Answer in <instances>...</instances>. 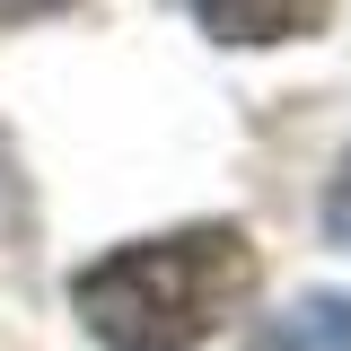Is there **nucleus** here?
I'll return each instance as SVG.
<instances>
[{"mask_svg":"<svg viewBox=\"0 0 351 351\" xmlns=\"http://www.w3.org/2000/svg\"><path fill=\"white\" fill-rule=\"evenodd\" d=\"M325 219H334V237H351V158H343V176H334V193H325Z\"/></svg>","mask_w":351,"mask_h":351,"instance_id":"5","label":"nucleus"},{"mask_svg":"<svg viewBox=\"0 0 351 351\" xmlns=\"http://www.w3.org/2000/svg\"><path fill=\"white\" fill-rule=\"evenodd\" d=\"M193 9V27L219 44H299L325 27V9L334 0H184Z\"/></svg>","mask_w":351,"mask_h":351,"instance_id":"2","label":"nucleus"},{"mask_svg":"<svg viewBox=\"0 0 351 351\" xmlns=\"http://www.w3.org/2000/svg\"><path fill=\"white\" fill-rule=\"evenodd\" d=\"M18 228H27V176H18L9 141H0V237H18Z\"/></svg>","mask_w":351,"mask_h":351,"instance_id":"4","label":"nucleus"},{"mask_svg":"<svg viewBox=\"0 0 351 351\" xmlns=\"http://www.w3.org/2000/svg\"><path fill=\"white\" fill-rule=\"evenodd\" d=\"M246 351H351V299L316 290V299H299L290 316H272Z\"/></svg>","mask_w":351,"mask_h":351,"instance_id":"3","label":"nucleus"},{"mask_svg":"<svg viewBox=\"0 0 351 351\" xmlns=\"http://www.w3.org/2000/svg\"><path fill=\"white\" fill-rule=\"evenodd\" d=\"M44 9H71V0H0V18H44Z\"/></svg>","mask_w":351,"mask_h":351,"instance_id":"6","label":"nucleus"},{"mask_svg":"<svg viewBox=\"0 0 351 351\" xmlns=\"http://www.w3.org/2000/svg\"><path fill=\"white\" fill-rule=\"evenodd\" d=\"M255 299V246L246 228H176L132 237L114 255L71 272V316L106 351H193Z\"/></svg>","mask_w":351,"mask_h":351,"instance_id":"1","label":"nucleus"}]
</instances>
